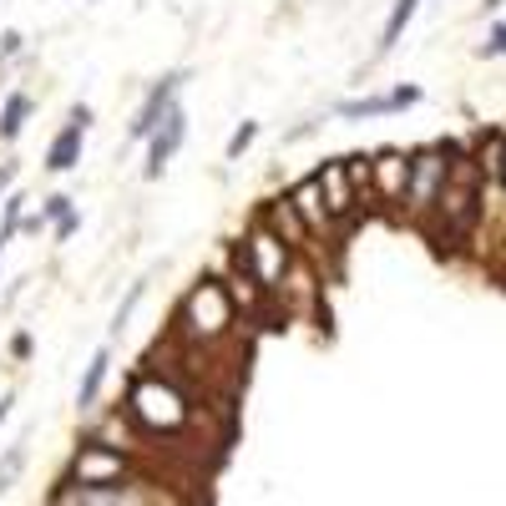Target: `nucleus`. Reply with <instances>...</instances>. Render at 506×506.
I'll return each mask as SVG.
<instances>
[{"instance_id":"obj_1","label":"nucleus","mask_w":506,"mask_h":506,"mask_svg":"<svg viewBox=\"0 0 506 506\" xmlns=\"http://www.w3.org/2000/svg\"><path fill=\"white\" fill-rule=\"evenodd\" d=\"M126 420L142 426V430H152V436H177V430L192 420V405L173 380L137 375L132 380V390H126Z\"/></svg>"},{"instance_id":"obj_2","label":"nucleus","mask_w":506,"mask_h":506,"mask_svg":"<svg viewBox=\"0 0 506 506\" xmlns=\"http://www.w3.org/2000/svg\"><path fill=\"white\" fill-rule=\"evenodd\" d=\"M177 324H183V334H192V340H223L228 324H233V294H228L218 278L192 284V294L183 299V309H177Z\"/></svg>"},{"instance_id":"obj_3","label":"nucleus","mask_w":506,"mask_h":506,"mask_svg":"<svg viewBox=\"0 0 506 506\" xmlns=\"http://www.w3.org/2000/svg\"><path fill=\"white\" fill-rule=\"evenodd\" d=\"M132 476V455L107 441H81V451L66 466V486H117Z\"/></svg>"},{"instance_id":"obj_4","label":"nucleus","mask_w":506,"mask_h":506,"mask_svg":"<svg viewBox=\"0 0 506 506\" xmlns=\"http://www.w3.org/2000/svg\"><path fill=\"white\" fill-rule=\"evenodd\" d=\"M51 506H167L152 486H137V481H117V486H56Z\"/></svg>"},{"instance_id":"obj_5","label":"nucleus","mask_w":506,"mask_h":506,"mask_svg":"<svg viewBox=\"0 0 506 506\" xmlns=\"http://www.w3.org/2000/svg\"><path fill=\"white\" fill-rule=\"evenodd\" d=\"M289 243L278 239V233H268L264 223L248 233V243H243V264H248L253 284H264V289H278V278L289 274Z\"/></svg>"},{"instance_id":"obj_6","label":"nucleus","mask_w":506,"mask_h":506,"mask_svg":"<svg viewBox=\"0 0 506 506\" xmlns=\"http://www.w3.org/2000/svg\"><path fill=\"white\" fill-rule=\"evenodd\" d=\"M445 173H451V152L445 147H430V152H420V157H410V177H405V192H400V202H410V208H436V198H441V183H445Z\"/></svg>"},{"instance_id":"obj_7","label":"nucleus","mask_w":506,"mask_h":506,"mask_svg":"<svg viewBox=\"0 0 506 506\" xmlns=\"http://www.w3.org/2000/svg\"><path fill=\"white\" fill-rule=\"evenodd\" d=\"M183 81H188L183 71H167L163 81H152V91L142 97L137 117H132V126H126V137H132V142H147L152 132L167 122V112H173V107H183V101H177V97H183Z\"/></svg>"},{"instance_id":"obj_8","label":"nucleus","mask_w":506,"mask_h":506,"mask_svg":"<svg viewBox=\"0 0 506 506\" xmlns=\"http://www.w3.org/2000/svg\"><path fill=\"white\" fill-rule=\"evenodd\" d=\"M183 142H188V112H183V107H173V112H167V122L147 137V163H142V177H147V183H157V177H163V167L177 157V147H183Z\"/></svg>"},{"instance_id":"obj_9","label":"nucleus","mask_w":506,"mask_h":506,"mask_svg":"<svg viewBox=\"0 0 506 506\" xmlns=\"http://www.w3.org/2000/svg\"><path fill=\"white\" fill-rule=\"evenodd\" d=\"M87 126H91V107H81V101H76L71 117H66V126L56 132V137H51V147H46V167H51V173H71V167L81 163Z\"/></svg>"},{"instance_id":"obj_10","label":"nucleus","mask_w":506,"mask_h":506,"mask_svg":"<svg viewBox=\"0 0 506 506\" xmlns=\"http://www.w3.org/2000/svg\"><path fill=\"white\" fill-rule=\"evenodd\" d=\"M420 101V87H395L385 97H354V101H340L334 117L344 122H360V117H390V112H405V107H416Z\"/></svg>"},{"instance_id":"obj_11","label":"nucleus","mask_w":506,"mask_h":506,"mask_svg":"<svg viewBox=\"0 0 506 506\" xmlns=\"http://www.w3.org/2000/svg\"><path fill=\"white\" fill-rule=\"evenodd\" d=\"M314 183L324 188V213L329 218H340V213H350L354 208V198H360V188L350 183V173H344V163H329V167H319L314 173Z\"/></svg>"},{"instance_id":"obj_12","label":"nucleus","mask_w":506,"mask_h":506,"mask_svg":"<svg viewBox=\"0 0 506 506\" xmlns=\"http://www.w3.org/2000/svg\"><path fill=\"white\" fill-rule=\"evenodd\" d=\"M107 370H112V350L101 344V350L87 360V370H81V380H76V410H81V416H87V410H97V400H101V385H107Z\"/></svg>"},{"instance_id":"obj_13","label":"nucleus","mask_w":506,"mask_h":506,"mask_svg":"<svg viewBox=\"0 0 506 506\" xmlns=\"http://www.w3.org/2000/svg\"><path fill=\"white\" fill-rule=\"evenodd\" d=\"M31 107H36V101L25 97V91H11V97H5V107H0V137L5 142H15L25 132V117H31Z\"/></svg>"},{"instance_id":"obj_14","label":"nucleus","mask_w":506,"mask_h":506,"mask_svg":"<svg viewBox=\"0 0 506 506\" xmlns=\"http://www.w3.org/2000/svg\"><path fill=\"white\" fill-rule=\"evenodd\" d=\"M370 173L380 177V188H390V198H400V192H405V177H410V163H405L400 152H380Z\"/></svg>"},{"instance_id":"obj_15","label":"nucleus","mask_w":506,"mask_h":506,"mask_svg":"<svg viewBox=\"0 0 506 506\" xmlns=\"http://www.w3.org/2000/svg\"><path fill=\"white\" fill-rule=\"evenodd\" d=\"M420 11V0H395L390 5V21H385V31H380V56L385 51H395V41L405 36V25H410V15Z\"/></svg>"},{"instance_id":"obj_16","label":"nucleus","mask_w":506,"mask_h":506,"mask_svg":"<svg viewBox=\"0 0 506 506\" xmlns=\"http://www.w3.org/2000/svg\"><path fill=\"white\" fill-rule=\"evenodd\" d=\"M289 202H294V213H304V218H309V223H314V228H324V223H329L324 202H319V183H314V177H309V183H299Z\"/></svg>"},{"instance_id":"obj_17","label":"nucleus","mask_w":506,"mask_h":506,"mask_svg":"<svg viewBox=\"0 0 506 506\" xmlns=\"http://www.w3.org/2000/svg\"><path fill=\"white\" fill-rule=\"evenodd\" d=\"M25 461H31V445H25V436L11 445V451L0 455V496L11 492L15 481H21V471H25Z\"/></svg>"},{"instance_id":"obj_18","label":"nucleus","mask_w":506,"mask_h":506,"mask_svg":"<svg viewBox=\"0 0 506 506\" xmlns=\"http://www.w3.org/2000/svg\"><path fill=\"white\" fill-rule=\"evenodd\" d=\"M142 294H147V278H137V284L126 289V299L117 304V314H112V334H122V329H126V319H132V309L142 304Z\"/></svg>"},{"instance_id":"obj_19","label":"nucleus","mask_w":506,"mask_h":506,"mask_svg":"<svg viewBox=\"0 0 506 506\" xmlns=\"http://www.w3.org/2000/svg\"><path fill=\"white\" fill-rule=\"evenodd\" d=\"M21 208H25V198L15 192V198H5V213H0V248L21 233Z\"/></svg>"},{"instance_id":"obj_20","label":"nucleus","mask_w":506,"mask_h":506,"mask_svg":"<svg viewBox=\"0 0 506 506\" xmlns=\"http://www.w3.org/2000/svg\"><path fill=\"white\" fill-rule=\"evenodd\" d=\"M71 213H76L71 198H66V192H51L46 208H41V223H61V218H71Z\"/></svg>"},{"instance_id":"obj_21","label":"nucleus","mask_w":506,"mask_h":506,"mask_svg":"<svg viewBox=\"0 0 506 506\" xmlns=\"http://www.w3.org/2000/svg\"><path fill=\"white\" fill-rule=\"evenodd\" d=\"M258 137V122H239V132H233V137H228V157H243V152H248V142Z\"/></svg>"},{"instance_id":"obj_22","label":"nucleus","mask_w":506,"mask_h":506,"mask_svg":"<svg viewBox=\"0 0 506 506\" xmlns=\"http://www.w3.org/2000/svg\"><path fill=\"white\" fill-rule=\"evenodd\" d=\"M481 56H506V25H496V31H492V41L481 46Z\"/></svg>"},{"instance_id":"obj_23","label":"nucleus","mask_w":506,"mask_h":506,"mask_svg":"<svg viewBox=\"0 0 506 506\" xmlns=\"http://www.w3.org/2000/svg\"><path fill=\"white\" fill-rule=\"evenodd\" d=\"M15 51H21V36H15V31H5V36H0V61H5V56H15Z\"/></svg>"},{"instance_id":"obj_24","label":"nucleus","mask_w":506,"mask_h":506,"mask_svg":"<svg viewBox=\"0 0 506 506\" xmlns=\"http://www.w3.org/2000/svg\"><path fill=\"white\" fill-rule=\"evenodd\" d=\"M76 228H81V218H76V213H71V218H61V223H56V239L66 243V239H71V233H76Z\"/></svg>"},{"instance_id":"obj_25","label":"nucleus","mask_w":506,"mask_h":506,"mask_svg":"<svg viewBox=\"0 0 506 506\" xmlns=\"http://www.w3.org/2000/svg\"><path fill=\"white\" fill-rule=\"evenodd\" d=\"M11 405H15V400H11V395H5V400H0V420L11 416Z\"/></svg>"},{"instance_id":"obj_26","label":"nucleus","mask_w":506,"mask_h":506,"mask_svg":"<svg viewBox=\"0 0 506 506\" xmlns=\"http://www.w3.org/2000/svg\"><path fill=\"white\" fill-rule=\"evenodd\" d=\"M501 177H506V147H501Z\"/></svg>"},{"instance_id":"obj_27","label":"nucleus","mask_w":506,"mask_h":506,"mask_svg":"<svg viewBox=\"0 0 506 506\" xmlns=\"http://www.w3.org/2000/svg\"><path fill=\"white\" fill-rule=\"evenodd\" d=\"M486 5H496V0H486Z\"/></svg>"},{"instance_id":"obj_28","label":"nucleus","mask_w":506,"mask_h":506,"mask_svg":"<svg viewBox=\"0 0 506 506\" xmlns=\"http://www.w3.org/2000/svg\"><path fill=\"white\" fill-rule=\"evenodd\" d=\"M0 253H5V248H0Z\"/></svg>"}]
</instances>
